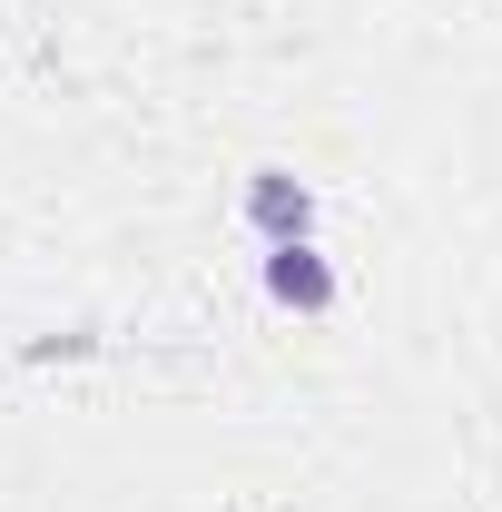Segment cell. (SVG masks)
I'll list each match as a JSON object with an SVG mask.
<instances>
[{"label":"cell","mask_w":502,"mask_h":512,"mask_svg":"<svg viewBox=\"0 0 502 512\" xmlns=\"http://www.w3.org/2000/svg\"><path fill=\"white\" fill-rule=\"evenodd\" d=\"M247 227L266 237V247H296V237L315 227L306 178H286V168H256V178H247Z\"/></svg>","instance_id":"6da1fadb"},{"label":"cell","mask_w":502,"mask_h":512,"mask_svg":"<svg viewBox=\"0 0 502 512\" xmlns=\"http://www.w3.org/2000/svg\"><path fill=\"white\" fill-rule=\"evenodd\" d=\"M266 296L276 306H296V316H325L335 306V266L296 237V247H266Z\"/></svg>","instance_id":"7a4b0ae2"}]
</instances>
